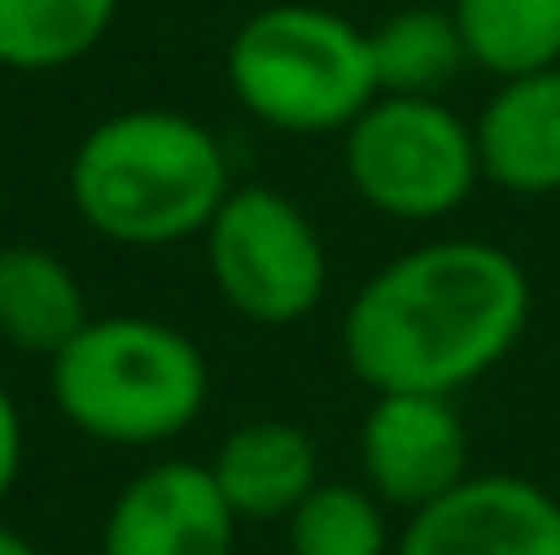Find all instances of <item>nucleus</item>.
<instances>
[{"instance_id": "nucleus-8", "label": "nucleus", "mask_w": 560, "mask_h": 555, "mask_svg": "<svg viewBox=\"0 0 560 555\" xmlns=\"http://www.w3.org/2000/svg\"><path fill=\"white\" fill-rule=\"evenodd\" d=\"M397 555H560V501L523 474H468L402 518Z\"/></svg>"}, {"instance_id": "nucleus-10", "label": "nucleus", "mask_w": 560, "mask_h": 555, "mask_svg": "<svg viewBox=\"0 0 560 555\" xmlns=\"http://www.w3.org/2000/svg\"><path fill=\"white\" fill-rule=\"evenodd\" d=\"M479 175L512 196L560 190V66L506 77L474 115Z\"/></svg>"}, {"instance_id": "nucleus-3", "label": "nucleus", "mask_w": 560, "mask_h": 555, "mask_svg": "<svg viewBox=\"0 0 560 555\" xmlns=\"http://www.w3.org/2000/svg\"><path fill=\"white\" fill-rule=\"evenodd\" d=\"M60 419L104 447H164L207 408L212 370L186 327L159 316H93L55 360Z\"/></svg>"}, {"instance_id": "nucleus-5", "label": "nucleus", "mask_w": 560, "mask_h": 555, "mask_svg": "<svg viewBox=\"0 0 560 555\" xmlns=\"http://www.w3.org/2000/svg\"><path fill=\"white\" fill-rule=\"evenodd\" d=\"M201 256L218 300L250 327L305 322L332 284L322 229L278 185H234L201 229Z\"/></svg>"}, {"instance_id": "nucleus-14", "label": "nucleus", "mask_w": 560, "mask_h": 555, "mask_svg": "<svg viewBox=\"0 0 560 555\" xmlns=\"http://www.w3.org/2000/svg\"><path fill=\"white\" fill-rule=\"evenodd\" d=\"M371 60L381 93L441 99L468 71V44L446 5H402L371 27Z\"/></svg>"}, {"instance_id": "nucleus-11", "label": "nucleus", "mask_w": 560, "mask_h": 555, "mask_svg": "<svg viewBox=\"0 0 560 555\" xmlns=\"http://www.w3.org/2000/svg\"><path fill=\"white\" fill-rule=\"evenodd\" d=\"M207 474L240 523H289L322 485V447L294 419H245L218 441Z\"/></svg>"}, {"instance_id": "nucleus-9", "label": "nucleus", "mask_w": 560, "mask_h": 555, "mask_svg": "<svg viewBox=\"0 0 560 555\" xmlns=\"http://www.w3.org/2000/svg\"><path fill=\"white\" fill-rule=\"evenodd\" d=\"M240 518L207 463L164 458L120 485L104 512L98 555H234Z\"/></svg>"}, {"instance_id": "nucleus-13", "label": "nucleus", "mask_w": 560, "mask_h": 555, "mask_svg": "<svg viewBox=\"0 0 560 555\" xmlns=\"http://www.w3.org/2000/svg\"><path fill=\"white\" fill-rule=\"evenodd\" d=\"M120 16V0H0V66L22 77L88 60Z\"/></svg>"}, {"instance_id": "nucleus-7", "label": "nucleus", "mask_w": 560, "mask_h": 555, "mask_svg": "<svg viewBox=\"0 0 560 555\" xmlns=\"http://www.w3.org/2000/svg\"><path fill=\"white\" fill-rule=\"evenodd\" d=\"M360 469L365 485L392 512H419L474 474L468 425L457 397L441 392H371L360 419Z\"/></svg>"}, {"instance_id": "nucleus-12", "label": "nucleus", "mask_w": 560, "mask_h": 555, "mask_svg": "<svg viewBox=\"0 0 560 555\" xmlns=\"http://www.w3.org/2000/svg\"><path fill=\"white\" fill-rule=\"evenodd\" d=\"M93 322L88 289L44 245H0V338L16 355L55 360L82 327Z\"/></svg>"}, {"instance_id": "nucleus-15", "label": "nucleus", "mask_w": 560, "mask_h": 555, "mask_svg": "<svg viewBox=\"0 0 560 555\" xmlns=\"http://www.w3.org/2000/svg\"><path fill=\"white\" fill-rule=\"evenodd\" d=\"M446 11L468 44V66L495 82L560 66V0H452Z\"/></svg>"}, {"instance_id": "nucleus-2", "label": "nucleus", "mask_w": 560, "mask_h": 555, "mask_svg": "<svg viewBox=\"0 0 560 555\" xmlns=\"http://www.w3.org/2000/svg\"><path fill=\"white\" fill-rule=\"evenodd\" d=\"M234 190L229 153L186 109H120L82 131L66 164L71 212L109 245L164 251L201 240Z\"/></svg>"}, {"instance_id": "nucleus-6", "label": "nucleus", "mask_w": 560, "mask_h": 555, "mask_svg": "<svg viewBox=\"0 0 560 555\" xmlns=\"http://www.w3.org/2000/svg\"><path fill=\"white\" fill-rule=\"evenodd\" d=\"M343 175L354 196L392 223H441L485 181L474 120L446 99L402 93H381L343 131Z\"/></svg>"}, {"instance_id": "nucleus-1", "label": "nucleus", "mask_w": 560, "mask_h": 555, "mask_svg": "<svg viewBox=\"0 0 560 555\" xmlns=\"http://www.w3.org/2000/svg\"><path fill=\"white\" fill-rule=\"evenodd\" d=\"M534 322L528 267L495 240H424L375 267L343 311V360L365 392L485 381Z\"/></svg>"}, {"instance_id": "nucleus-16", "label": "nucleus", "mask_w": 560, "mask_h": 555, "mask_svg": "<svg viewBox=\"0 0 560 555\" xmlns=\"http://www.w3.org/2000/svg\"><path fill=\"white\" fill-rule=\"evenodd\" d=\"M283 529H289V555H397L392 507L371 485L349 479H322Z\"/></svg>"}, {"instance_id": "nucleus-4", "label": "nucleus", "mask_w": 560, "mask_h": 555, "mask_svg": "<svg viewBox=\"0 0 560 555\" xmlns=\"http://www.w3.org/2000/svg\"><path fill=\"white\" fill-rule=\"evenodd\" d=\"M223 82L250 120L283 137H343L381 99L371 27L311 0L250 11L229 38Z\"/></svg>"}, {"instance_id": "nucleus-18", "label": "nucleus", "mask_w": 560, "mask_h": 555, "mask_svg": "<svg viewBox=\"0 0 560 555\" xmlns=\"http://www.w3.org/2000/svg\"><path fill=\"white\" fill-rule=\"evenodd\" d=\"M0 555H44V551H38L27 534H16V529H5V523H0Z\"/></svg>"}, {"instance_id": "nucleus-17", "label": "nucleus", "mask_w": 560, "mask_h": 555, "mask_svg": "<svg viewBox=\"0 0 560 555\" xmlns=\"http://www.w3.org/2000/svg\"><path fill=\"white\" fill-rule=\"evenodd\" d=\"M22 458H27V425H22L16 397H11L5 381H0V501L16 490V479H22Z\"/></svg>"}]
</instances>
